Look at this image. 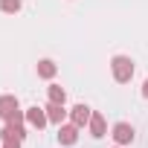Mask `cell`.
<instances>
[{
  "mask_svg": "<svg viewBox=\"0 0 148 148\" xmlns=\"http://www.w3.org/2000/svg\"><path fill=\"white\" fill-rule=\"evenodd\" d=\"M110 70H113V79H116L119 84H128L131 76H134V61H131L128 55H113V58H110Z\"/></svg>",
  "mask_w": 148,
  "mask_h": 148,
  "instance_id": "1",
  "label": "cell"
},
{
  "mask_svg": "<svg viewBox=\"0 0 148 148\" xmlns=\"http://www.w3.org/2000/svg\"><path fill=\"white\" fill-rule=\"evenodd\" d=\"M110 136L116 139V145H131V142H134V128H131L128 122H116Z\"/></svg>",
  "mask_w": 148,
  "mask_h": 148,
  "instance_id": "2",
  "label": "cell"
},
{
  "mask_svg": "<svg viewBox=\"0 0 148 148\" xmlns=\"http://www.w3.org/2000/svg\"><path fill=\"white\" fill-rule=\"evenodd\" d=\"M26 122H29L32 128H38V131H41V128H44V125L49 122V116H47V110H44V108H38V105H32V108L26 110Z\"/></svg>",
  "mask_w": 148,
  "mask_h": 148,
  "instance_id": "3",
  "label": "cell"
},
{
  "mask_svg": "<svg viewBox=\"0 0 148 148\" xmlns=\"http://www.w3.org/2000/svg\"><path fill=\"white\" fill-rule=\"evenodd\" d=\"M18 110H21V105H18L15 96H0V119H6V122H9Z\"/></svg>",
  "mask_w": 148,
  "mask_h": 148,
  "instance_id": "4",
  "label": "cell"
},
{
  "mask_svg": "<svg viewBox=\"0 0 148 148\" xmlns=\"http://www.w3.org/2000/svg\"><path fill=\"white\" fill-rule=\"evenodd\" d=\"M76 139H79V125H58V142L61 145H76Z\"/></svg>",
  "mask_w": 148,
  "mask_h": 148,
  "instance_id": "5",
  "label": "cell"
},
{
  "mask_svg": "<svg viewBox=\"0 0 148 148\" xmlns=\"http://www.w3.org/2000/svg\"><path fill=\"white\" fill-rule=\"evenodd\" d=\"M90 116H93V110L87 108V105H76L70 110V119H73V125H79V128H84L87 122H90Z\"/></svg>",
  "mask_w": 148,
  "mask_h": 148,
  "instance_id": "6",
  "label": "cell"
},
{
  "mask_svg": "<svg viewBox=\"0 0 148 148\" xmlns=\"http://www.w3.org/2000/svg\"><path fill=\"white\" fill-rule=\"evenodd\" d=\"M87 128H90V136H93V139H102V136H105V131H108L105 116H102V113H93V116H90V122H87Z\"/></svg>",
  "mask_w": 148,
  "mask_h": 148,
  "instance_id": "7",
  "label": "cell"
},
{
  "mask_svg": "<svg viewBox=\"0 0 148 148\" xmlns=\"http://www.w3.org/2000/svg\"><path fill=\"white\" fill-rule=\"evenodd\" d=\"M0 136H3V139H21L23 142V136H26V131H23V125H6L3 131H0Z\"/></svg>",
  "mask_w": 148,
  "mask_h": 148,
  "instance_id": "8",
  "label": "cell"
},
{
  "mask_svg": "<svg viewBox=\"0 0 148 148\" xmlns=\"http://www.w3.org/2000/svg\"><path fill=\"white\" fill-rule=\"evenodd\" d=\"M47 116H49V122H52V125H61V122H64V116H67V110H64V105H55V102H49V108H47Z\"/></svg>",
  "mask_w": 148,
  "mask_h": 148,
  "instance_id": "9",
  "label": "cell"
},
{
  "mask_svg": "<svg viewBox=\"0 0 148 148\" xmlns=\"http://www.w3.org/2000/svg\"><path fill=\"white\" fill-rule=\"evenodd\" d=\"M55 73H58L55 61H49V58H41V61H38V76H41V79H52Z\"/></svg>",
  "mask_w": 148,
  "mask_h": 148,
  "instance_id": "10",
  "label": "cell"
},
{
  "mask_svg": "<svg viewBox=\"0 0 148 148\" xmlns=\"http://www.w3.org/2000/svg\"><path fill=\"white\" fill-rule=\"evenodd\" d=\"M49 102H55V105H64L67 102V93H64V87H58V84H49Z\"/></svg>",
  "mask_w": 148,
  "mask_h": 148,
  "instance_id": "11",
  "label": "cell"
},
{
  "mask_svg": "<svg viewBox=\"0 0 148 148\" xmlns=\"http://www.w3.org/2000/svg\"><path fill=\"white\" fill-rule=\"evenodd\" d=\"M0 12H6V15L21 12V0H0Z\"/></svg>",
  "mask_w": 148,
  "mask_h": 148,
  "instance_id": "12",
  "label": "cell"
},
{
  "mask_svg": "<svg viewBox=\"0 0 148 148\" xmlns=\"http://www.w3.org/2000/svg\"><path fill=\"white\" fill-rule=\"evenodd\" d=\"M3 148H21V139H3Z\"/></svg>",
  "mask_w": 148,
  "mask_h": 148,
  "instance_id": "13",
  "label": "cell"
},
{
  "mask_svg": "<svg viewBox=\"0 0 148 148\" xmlns=\"http://www.w3.org/2000/svg\"><path fill=\"white\" fill-rule=\"evenodd\" d=\"M142 96L148 99V79H145V84H142Z\"/></svg>",
  "mask_w": 148,
  "mask_h": 148,
  "instance_id": "14",
  "label": "cell"
}]
</instances>
